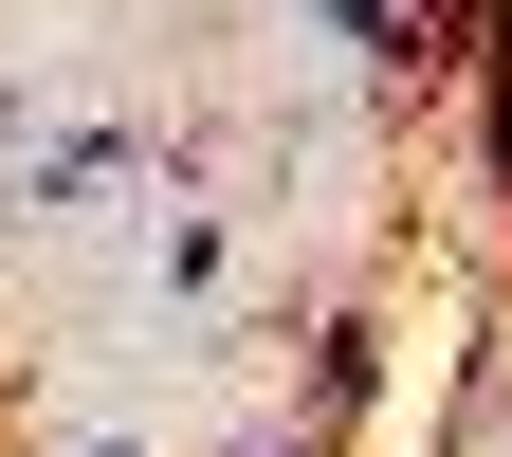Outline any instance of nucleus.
<instances>
[{
    "label": "nucleus",
    "instance_id": "obj_1",
    "mask_svg": "<svg viewBox=\"0 0 512 457\" xmlns=\"http://www.w3.org/2000/svg\"><path fill=\"white\" fill-rule=\"evenodd\" d=\"M128 165H147V147H128V128H74V147H55V165L19 183V202H37V220H92V202H110Z\"/></svg>",
    "mask_w": 512,
    "mask_h": 457
},
{
    "label": "nucleus",
    "instance_id": "obj_2",
    "mask_svg": "<svg viewBox=\"0 0 512 457\" xmlns=\"http://www.w3.org/2000/svg\"><path fill=\"white\" fill-rule=\"evenodd\" d=\"M330 37H348V55H421V19H403V0H330Z\"/></svg>",
    "mask_w": 512,
    "mask_h": 457
},
{
    "label": "nucleus",
    "instance_id": "obj_3",
    "mask_svg": "<svg viewBox=\"0 0 512 457\" xmlns=\"http://www.w3.org/2000/svg\"><path fill=\"white\" fill-rule=\"evenodd\" d=\"M494 165H512V37H494Z\"/></svg>",
    "mask_w": 512,
    "mask_h": 457
},
{
    "label": "nucleus",
    "instance_id": "obj_4",
    "mask_svg": "<svg viewBox=\"0 0 512 457\" xmlns=\"http://www.w3.org/2000/svg\"><path fill=\"white\" fill-rule=\"evenodd\" d=\"M92 457H128V439H92Z\"/></svg>",
    "mask_w": 512,
    "mask_h": 457
}]
</instances>
